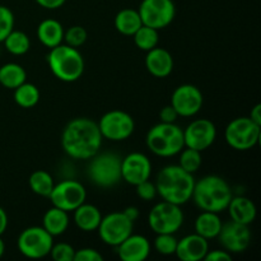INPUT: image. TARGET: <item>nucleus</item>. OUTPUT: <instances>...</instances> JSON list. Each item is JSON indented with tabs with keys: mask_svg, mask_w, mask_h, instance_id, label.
<instances>
[{
	"mask_svg": "<svg viewBox=\"0 0 261 261\" xmlns=\"http://www.w3.org/2000/svg\"><path fill=\"white\" fill-rule=\"evenodd\" d=\"M102 139L97 122L87 117H78L69 121L64 127L61 145L69 157L89 160L98 153Z\"/></svg>",
	"mask_w": 261,
	"mask_h": 261,
	"instance_id": "1",
	"label": "nucleus"
},
{
	"mask_svg": "<svg viewBox=\"0 0 261 261\" xmlns=\"http://www.w3.org/2000/svg\"><path fill=\"white\" fill-rule=\"evenodd\" d=\"M194 185L195 180L193 173L186 172L178 165L163 167L155 180L157 194H160L161 198L180 206L191 199Z\"/></svg>",
	"mask_w": 261,
	"mask_h": 261,
	"instance_id": "2",
	"label": "nucleus"
},
{
	"mask_svg": "<svg viewBox=\"0 0 261 261\" xmlns=\"http://www.w3.org/2000/svg\"><path fill=\"white\" fill-rule=\"evenodd\" d=\"M232 196L231 186L224 178L209 175L195 182L191 199L201 211L221 213L226 211Z\"/></svg>",
	"mask_w": 261,
	"mask_h": 261,
	"instance_id": "3",
	"label": "nucleus"
},
{
	"mask_svg": "<svg viewBox=\"0 0 261 261\" xmlns=\"http://www.w3.org/2000/svg\"><path fill=\"white\" fill-rule=\"evenodd\" d=\"M50 70L60 81L71 83L78 81L84 71V60L78 48L69 45H60L50 48L46 56Z\"/></svg>",
	"mask_w": 261,
	"mask_h": 261,
	"instance_id": "4",
	"label": "nucleus"
},
{
	"mask_svg": "<svg viewBox=\"0 0 261 261\" xmlns=\"http://www.w3.org/2000/svg\"><path fill=\"white\" fill-rule=\"evenodd\" d=\"M148 148L160 157H173L185 147L184 132L175 122H162L154 125L145 138Z\"/></svg>",
	"mask_w": 261,
	"mask_h": 261,
	"instance_id": "5",
	"label": "nucleus"
},
{
	"mask_svg": "<svg viewBox=\"0 0 261 261\" xmlns=\"http://www.w3.org/2000/svg\"><path fill=\"white\" fill-rule=\"evenodd\" d=\"M88 177L98 188H112L121 181V158L115 153H97L89 158Z\"/></svg>",
	"mask_w": 261,
	"mask_h": 261,
	"instance_id": "6",
	"label": "nucleus"
},
{
	"mask_svg": "<svg viewBox=\"0 0 261 261\" xmlns=\"http://www.w3.org/2000/svg\"><path fill=\"white\" fill-rule=\"evenodd\" d=\"M261 126L250 117H237L227 125L224 139L227 144L236 150L252 149L259 143Z\"/></svg>",
	"mask_w": 261,
	"mask_h": 261,
	"instance_id": "7",
	"label": "nucleus"
},
{
	"mask_svg": "<svg viewBox=\"0 0 261 261\" xmlns=\"http://www.w3.org/2000/svg\"><path fill=\"white\" fill-rule=\"evenodd\" d=\"M184 223V213L180 205L161 201L155 204L148 216V224L154 233H173L181 228Z\"/></svg>",
	"mask_w": 261,
	"mask_h": 261,
	"instance_id": "8",
	"label": "nucleus"
},
{
	"mask_svg": "<svg viewBox=\"0 0 261 261\" xmlns=\"http://www.w3.org/2000/svg\"><path fill=\"white\" fill-rule=\"evenodd\" d=\"M53 239L43 227H28L18 237V250L28 259H42L50 255Z\"/></svg>",
	"mask_w": 261,
	"mask_h": 261,
	"instance_id": "9",
	"label": "nucleus"
},
{
	"mask_svg": "<svg viewBox=\"0 0 261 261\" xmlns=\"http://www.w3.org/2000/svg\"><path fill=\"white\" fill-rule=\"evenodd\" d=\"M138 13L143 24L162 30L175 19L176 7L172 0H143Z\"/></svg>",
	"mask_w": 261,
	"mask_h": 261,
	"instance_id": "10",
	"label": "nucleus"
},
{
	"mask_svg": "<svg viewBox=\"0 0 261 261\" xmlns=\"http://www.w3.org/2000/svg\"><path fill=\"white\" fill-rule=\"evenodd\" d=\"M98 127L102 138L112 142H121L132 137L135 129V122L127 112L112 110L99 119Z\"/></svg>",
	"mask_w": 261,
	"mask_h": 261,
	"instance_id": "11",
	"label": "nucleus"
},
{
	"mask_svg": "<svg viewBox=\"0 0 261 261\" xmlns=\"http://www.w3.org/2000/svg\"><path fill=\"white\" fill-rule=\"evenodd\" d=\"M133 228L134 222L130 221L122 212H114L102 217L97 229L105 244L116 247L133 233Z\"/></svg>",
	"mask_w": 261,
	"mask_h": 261,
	"instance_id": "12",
	"label": "nucleus"
},
{
	"mask_svg": "<svg viewBox=\"0 0 261 261\" xmlns=\"http://www.w3.org/2000/svg\"><path fill=\"white\" fill-rule=\"evenodd\" d=\"M53 206L65 212H73L86 201L87 191L81 182L74 180H64L58 185H54L53 191L48 195Z\"/></svg>",
	"mask_w": 261,
	"mask_h": 261,
	"instance_id": "13",
	"label": "nucleus"
},
{
	"mask_svg": "<svg viewBox=\"0 0 261 261\" xmlns=\"http://www.w3.org/2000/svg\"><path fill=\"white\" fill-rule=\"evenodd\" d=\"M219 244L229 254H240L246 251L251 242V231L249 226L229 221L222 224L219 234L217 236Z\"/></svg>",
	"mask_w": 261,
	"mask_h": 261,
	"instance_id": "14",
	"label": "nucleus"
},
{
	"mask_svg": "<svg viewBox=\"0 0 261 261\" xmlns=\"http://www.w3.org/2000/svg\"><path fill=\"white\" fill-rule=\"evenodd\" d=\"M184 132L185 147L203 152L208 149L217 138L216 125L208 119H198L191 121Z\"/></svg>",
	"mask_w": 261,
	"mask_h": 261,
	"instance_id": "15",
	"label": "nucleus"
},
{
	"mask_svg": "<svg viewBox=\"0 0 261 261\" xmlns=\"http://www.w3.org/2000/svg\"><path fill=\"white\" fill-rule=\"evenodd\" d=\"M203 93L193 84H182L173 91L171 106L176 110L178 116L191 117L198 114L203 107Z\"/></svg>",
	"mask_w": 261,
	"mask_h": 261,
	"instance_id": "16",
	"label": "nucleus"
},
{
	"mask_svg": "<svg viewBox=\"0 0 261 261\" xmlns=\"http://www.w3.org/2000/svg\"><path fill=\"white\" fill-rule=\"evenodd\" d=\"M152 173V163L143 153H130L121 158V180L135 186L145 180H149Z\"/></svg>",
	"mask_w": 261,
	"mask_h": 261,
	"instance_id": "17",
	"label": "nucleus"
},
{
	"mask_svg": "<svg viewBox=\"0 0 261 261\" xmlns=\"http://www.w3.org/2000/svg\"><path fill=\"white\" fill-rule=\"evenodd\" d=\"M208 251V240L198 233H193L177 241L175 255L182 261H200L204 260Z\"/></svg>",
	"mask_w": 261,
	"mask_h": 261,
	"instance_id": "18",
	"label": "nucleus"
},
{
	"mask_svg": "<svg viewBox=\"0 0 261 261\" xmlns=\"http://www.w3.org/2000/svg\"><path fill=\"white\" fill-rule=\"evenodd\" d=\"M117 247L122 261H144L150 254V244L142 234H130Z\"/></svg>",
	"mask_w": 261,
	"mask_h": 261,
	"instance_id": "19",
	"label": "nucleus"
},
{
	"mask_svg": "<svg viewBox=\"0 0 261 261\" xmlns=\"http://www.w3.org/2000/svg\"><path fill=\"white\" fill-rule=\"evenodd\" d=\"M145 68L155 78H166L173 70V58L166 48L154 47L147 51Z\"/></svg>",
	"mask_w": 261,
	"mask_h": 261,
	"instance_id": "20",
	"label": "nucleus"
},
{
	"mask_svg": "<svg viewBox=\"0 0 261 261\" xmlns=\"http://www.w3.org/2000/svg\"><path fill=\"white\" fill-rule=\"evenodd\" d=\"M227 209L232 221L237 223L250 226L256 218V206L254 201L246 196H232Z\"/></svg>",
	"mask_w": 261,
	"mask_h": 261,
	"instance_id": "21",
	"label": "nucleus"
},
{
	"mask_svg": "<svg viewBox=\"0 0 261 261\" xmlns=\"http://www.w3.org/2000/svg\"><path fill=\"white\" fill-rule=\"evenodd\" d=\"M74 212V223L81 231L92 232L98 228L101 223L102 214L97 206L92 204H83L78 206Z\"/></svg>",
	"mask_w": 261,
	"mask_h": 261,
	"instance_id": "22",
	"label": "nucleus"
},
{
	"mask_svg": "<svg viewBox=\"0 0 261 261\" xmlns=\"http://www.w3.org/2000/svg\"><path fill=\"white\" fill-rule=\"evenodd\" d=\"M37 37L40 42L47 48L60 45L64 40V28L59 20L47 18L37 27Z\"/></svg>",
	"mask_w": 261,
	"mask_h": 261,
	"instance_id": "23",
	"label": "nucleus"
},
{
	"mask_svg": "<svg viewBox=\"0 0 261 261\" xmlns=\"http://www.w3.org/2000/svg\"><path fill=\"white\" fill-rule=\"evenodd\" d=\"M222 224L223 223H222L218 213L203 211V213L196 217L194 228H195V233H198L199 236L204 237L205 240H212L217 239L222 228Z\"/></svg>",
	"mask_w": 261,
	"mask_h": 261,
	"instance_id": "24",
	"label": "nucleus"
},
{
	"mask_svg": "<svg viewBox=\"0 0 261 261\" xmlns=\"http://www.w3.org/2000/svg\"><path fill=\"white\" fill-rule=\"evenodd\" d=\"M69 223H70V221H69L68 212L56 208V206H53L43 214L42 227L53 237L65 233Z\"/></svg>",
	"mask_w": 261,
	"mask_h": 261,
	"instance_id": "25",
	"label": "nucleus"
},
{
	"mask_svg": "<svg viewBox=\"0 0 261 261\" xmlns=\"http://www.w3.org/2000/svg\"><path fill=\"white\" fill-rule=\"evenodd\" d=\"M115 28L121 35L133 36L143 25L140 15L135 9H122L116 14L114 20Z\"/></svg>",
	"mask_w": 261,
	"mask_h": 261,
	"instance_id": "26",
	"label": "nucleus"
},
{
	"mask_svg": "<svg viewBox=\"0 0 261 261\" xmlns=\"http://www.w3.org/2000/svg\"><path fill=\"white\" fill-rule=\"evenodd\" d=\"M27 78L24 68L19 64L8 63L0 68V84L8 89H15Z\"/></svg>",
	"mask_w": 261,
	"mask_h": 261,
	"instance_id": "27",
	"label": "nucleus"
},
{
	"mask_svg": "<svg viewBox=\"0 0 261 261\" xmlns=\"http://www.w3.org/2000/svg\"><path fill=\"white\" fill-rule=\"evenodd\" d=\"M14 101L23 109H31L40 101V91L35 84L24 82L14 89Z\"/></svg>",
	"mask_w": 261,
	"mask_h": 261,
	"instance_id": "28",
	"label": "nucleus"
},
{
	"mask_svg": "<svg viewBox=\"0 0 261 261\" xmlns=\"http://www.w3.org/2000/svg\"><path fill=\"white\" fill-rule=\"evenodd\" d=\"M28 184H30V188L33 193L40 196H43V198H48V195L53 191L54 185H55L53 176L43 170L35 171L30 176Z\"/></svg>",
	"mask_w": 261,
	"mask_h": 261,
	"instance_id": "29",
	"label": "nucleus"
},
{
	"mask_svg": "<svg viewBox=\"0 0 261 261\" xmlns=\"http://www.w3.org/2000/svg\"><path fill=\"white\" fill-rule=\"evenodd\" d=\"M4 42L5 48L9 51L12 55H24L25 53H28L31 47V41L28 38V36L25 35L22 31H14L13 30L9 35L5 37Z\"/></svg>",
	"mask_w": 261,
	"mask_h": 261,
	"instance_id": "30",
	"label": "nucleus"
},
{
	"mask_svg": "<svg viewBox=\"0 0 261 261\" xmlns=\"http://www.w3.org/2000/svg\"><path fill=\"white\" fill-rule=\"evenodd\" d=\"M133 38H134V43L137 45V47L143 51H149L157 47L158 42H160L158 30L144 24L133 35Z\"/></svg>",
	"mask_w": 261,
	"mask_h": 261,
	"instance_id": "31",
	"label": "nucleus"
},
{
	"mask_svg": "<svg viewBox=\"0 0 261 261\" xmlns=\"http://www.w3.org/2000/svg\"><path fill=\"white\" fill-rule=\"evenodd\" d=\"M180 160H178V166L182 170H185L189 173H195L196 171L200 168L203 158H201V152L193 149V148H188L182 149L180 153Z\"/></svg>",
	"mask_w": 261,
	"mask_h": 261,
	"instance_id": "32",
	"label": "nucleus"
},
{
	"mask_svg": "<svg viewBox=\"0 0 261 261\" xmlns=\"http://www.w3.org/2000/svg\"><path fill=\"white\" fill-rule=\"evenodd\" d=\"M178 240L173 236V233H158L154 239V247L160 254L175 255Z\"/></svg>",
	"mask_w": 261,
	"mask_h": 261,
	"instance_id": "33",
	"label": "nucleus"
},
{
	"mask_svg": "<svg viewBox=\"0 0 261 261\" xmlns=\"http://www.w3.org/2000/svg\"><path fill=\"white\" fill-rule=\"evenodd\" d=\"M87 37H88L87 30L82 25H71L66 32H64V41L66 42V45L75 48L83 45L87 41Z\"/></svg>",
	"mask_w": 261,
	"mask_h": 261,
	"instance_id": "34",
	"label": "nucleus"
},
{
	"mask_svg": "<svg viewBox=\"0 0 261 261\" xmlns=\"http://www.w3.org/2000/svg\"><path fill=\"white\" fill-rule=\"evenodd\" d=\"M14 28V14L5 5H0V42L5 40Z\"/></svg>",
	"mask_w": 261,
	"mask_h": 261,
	"instance_id": "35",
	"label": "nucleus"
},
{
	"mask_svg": "<svg viewBox=\"0 0 261 261\" xmlns=\"http://www.w3.org/2000/svg\"><path fill=\"white\" fill-rule=\"evenodd\" d=\"M50 255L55 261H74L75 250L73 249L71 245L60 242L58 245H53Z\"/></svg>",
	"mask_w": 261,
	"mask_h": 261,
	"instance_id": "36",
	"label": "nucleus"
},
{
	"mask_svg": "<svg viewBox=\"0 0 261 261\" xmlns=\"http://www.w3.org/2000/svg\"><path fill=\"white\" fill-rule=\"evenodd\" d=\"M137 188V195L139 196L142 200L149 201L157 196V188H155V184L150 182L149 180H145L143 182L135 185Z\"/></svg>",
	"mask_w": 261,
	"mask_h": 261,
	"instance_id": "37",
	"label": "nucleus"
},
{
	"mask_svg": "<svg viewBox=\"0 0 261 261\" xmlns=\"http://www.w3.org/2000/svg\"><path fill=\"white\" fill-rule=\"evenodd\" d=\"M103 260V256L99 254L97 250L89 249V247H86V249H81L76 251L75 255H74V261H102Z\"/></svg>",
	"mask_w": 261,
	"mask_h": 261,
	"instance_id": "38",
	"label": "nucleus"
},
{
	"mask_svg": "<svg viewBox=\"0 0 261 261\" xmlns=\"http://www.w3.org/2000/svg\"><path fill=\"white\" fill-rule=\"evenodd\" d=\"M205 261H231L232 255L226 250H213V251L206 252Z\"/></svg>",
	"mask_w": 261,
	"mask_h": 261,
	"instance_id": "39",
	"label": "nucleus"
},
{
	"mask_svg": "<svg viewBox=\"0 0 261 261\" xmlns=\"http://www.w3.org/2000/svg\"><path fill=\"white\" fill-rule=\"evenodd\" d=\"M160 117L162 122H175L176 119L178 117V114L171 105H167V106L161 110Z\"/></svg>",
	"mask_w": 261,
	"mask_h": 261,
	"instance_id": "40",
	"label": "nucleus"
},
{
	"mask_svg": "<svg viewBox=\"0 0 261 261\" xmlns=\"http://www.w3.org/2000/svg\"><path fill=\"white\" fill-rule=\"evenodd\" d=\"M66 0H36L40 7L45 8V9L48 10H54V9H59V8L63 7L65 4Z\"/></svg>",
	"mask_w": 261,
	"mask_h": 261,
	"instance_id": "41",
	"label": "nucleus"
},
{
	"mask_svg": "<svg viewBox=\"0 0 261 261\" xmlns=\"http://www.w3.org/2000/svg\"><path fill=\"white\" fill-rule=\"evenodd\" d=\"M122 213H124L125 216H126L132 222L137 221L140 216L139 209H138L137 206H127V208L124 209V212H122Z\"/></svg>",
	"mask_w": 261,
	"mask_h": 261,
	"instance_id": "42",
	"label": "nucleus"
},
{
	"mask_svg": "<svg viewBox=\"0 0 261 261\" xmlns=\"http://www.w3.org/2000/svg\"><path fill=\"white\" fill-rule=\"evenodd\" d=\"M249 117L255 122V124L260 125L261 126V105L260 103L255 105L254 109H252L251 112H250Z\"/></svg>",
	"mask_w": 261,
	"mask_h": 261,
	"instance_id": "43",
	"label": "nucleus"
},
{
	"mask_svg": "<svg viewBox=\"0 0 261 261\" xmlns=\"http://www.w3.org/2000/svg\"><path fill=\"white\" fill-rule=\"evenodd\" d=\"M8 228V214L4 209L0 206V236L7 231Z\"/></svg>",
	"mask_w": 261,
	"mask_h": 261,
	"instance_id": "44",
	"label": "nucleus"
},
{
	"mask_svg": "<svg viewBox=\"0 0 261 261\" xmlns=\"http://www.w3.org/2000/svg\"><path fill=\"white\" fill-rule=\"evenodd\" d=\"M4 252H5V244H4V241H3L2 236H0V257L4 255Z\"/></svg>",
	"mask_w": 261,
	"mask_h": 261,
	"instance_id": "45",
	"label": "nucleus"
}]
</instances>
